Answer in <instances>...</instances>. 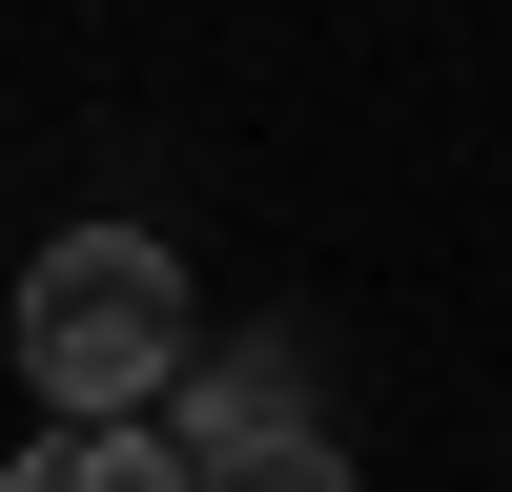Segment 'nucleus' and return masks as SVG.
I'll return each instance as SVG.
<instances>
[{
    "instance_id": "3",
    "label": "nucleus",
    "mask_w": 512,
    "mask_h": 492,
    "mask_svg": "<svg viewBox=\"0 0 512 492\" xmlns=\"http://www.w3.org/2000/svg\"><path fill=\"white\" fill-rule=\"evenodd\" d=\"M0 492H185V472H164V431H41Z\"/></svg>"
},
{
    "instance_id": "1",
    "label": "nucleus",
    "mask_w": 512,
    "mask_h": 492,
    "mask_svg": "<svg viewBox=\"0 0 512 492\" xmlns=\"http://www.w3.org/2000/svg\"><path fill=\"white\" fill-rule=\"evenodd\" d=\"M0 328H21L41 431H123V410L185 369L205 308H185V246H164V226H62V246L21 267V308H0Z\"/></svg>"
},
{
    "instance_id": "2",
    "label": "nucleus",
    "mask_w": 512,
    "mask_h": 492,
    "mask_svg": "<svg viewBox=\"0 0 512 492\" xmlns=\"http://www.w3.org/2000/svg\"><path fill=\"white\" fill-rule=\"evenodd\" d=\"M164 390H185V431H164V472H185V492H349V451L308 431V369H287V349L164 369Z\"/></svg>"
}]
</instances>
